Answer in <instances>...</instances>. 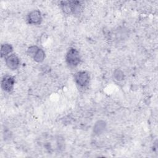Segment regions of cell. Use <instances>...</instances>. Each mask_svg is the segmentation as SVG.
<instances>
[{"label":"cell","mask_w":158,"mask_h":158,"mask_svg":"<svg viewBox=\"0 0 158 158\" xmlns=\"http://www.w3.org/2000/svg\"><path fill=\"white\" fill-rule=\"evenodd\" d=\"M6 65L11 70H16L20 64L19 57L15 54H10L6 58Z\"/></svg>","instance_id":"5b68a950"},{"label":"cell","mask_w":158,"mask_h":158,"mask_svg":"<svg viewBox=\"0 0 158 158\" xmlns=\"http://www.w3.org/2000/svg\"><path fill=\"white\" fill-rule=\"evenodd\" d=\"M75 80L78 85L81 87L86 86L89 81V74L85 71H80L75 73Z\"/></svg>","instance_id":"7a4b0ae2"},{"label":"cell","mask_w":158,"mask_h":158,"mask_svg":"<svg viewBox=\"0 0 158 158\" xmlns=\"http://www.w3.org/2000/svg\"><path fill=\"white\" fill-rule=\"evenodd\" d=\"M40 49V48L36 46H31L30 47H29L27 49V53L31 57H34V56L36 55V54L37 53V52L38 51V50Z\"/></svg>","instance_id":"30bf717a"},{"label":"cell","mask_w":158,"mask_h":158,"mask_svg":"<svg viewBox=\"0 0 158 158\" xmlns=\"http://www.w3.org/2000/svg\"><path fill=\"white\" fill-rule=\"evenodd\" d=\"M28 22L32 25L40 24L42 21L41 12L38 10H34L29 13L27 17Z\"/></svg>","instance_id":"277c9868"},{"label":"cell","mask_w":158,"mask_h":158,"mask_svg":"<svg viewBox=\"0 0 158 158\" xmlns=\"http://www.w3.org/2000/svg\"><path fill=\"white\" fill-rule=\"evenodd\" d=\"M114 77L118 81H122L124 78V73L120 69H116L114 72Z\"/></svg>","instance_id":"8fae6325"},{"label":"cell","mask_w":158,"mask_h":158,"mask_svg":"<svg viewBox=\"0 0 158 158\" xmlns=\"http://www.w3.org/2000/svg\"><path fill=\"white\" fill-rule=\"evenodd\" d=\"M60 5L64 12L67 14L72 13L73 1H62Z\"/></svg>","instance_id":"ba28073f"},{"label":"cell","mask_w":158,"mask_h":158,"mask_svg":"<svg viewBox=\"0 0 158 158\" xmlns=\"http://www.w3.org/2000/svg\"><path fill=\"white\" fill-rule=\"evenodd\" d=\"M44 59H45V52L42 49L40 48V49L38 50L36 55L34 56L33 59L36 62H42L44 60Z\"/></svg>","instance_id":"9c48e42d"},{"label":"cell","mask_w":158,"mask_h":158,"mask_svg":"<svg viewBox=\"0 0 158 158\" xmlns=\"http://www.w3.org/2000/svg\"><path fill=\"white\" fill-rule=\"evenodd\" d=\"M106 128V123L104 120H98L97 121L93 127V132L96 135H100L105 130Z\"/></svg>","instance_id":"8992f818"},{"label":"cell","mask_w":158,"mask_h":158,"mask_svg":"<svg viewBox=\"0 0 158 158\" xmlns=\"http://www.w3.org/2000/svg\"><path fill=\"white\" fill-rule=\"evenodd\" d=\"M13 51L12 46L9 44H3L1 45V56L2 57H7L9 54H11V52Z\"/></svg>","instance_id":"52a82bcc"},{"label":"cell","mask_w":158,"mask_h":158,"mask_svg":"<svg viewBox=\"0 0 158 158\" xmlns=\"http://www.w3.org/2000/svg\"><path fill=\"white\" fill-rule=\"evenodd\" d=\"M65 59L67 64L71 67H75L77 66L81 61V57L79 52L76 49L73 48H70L67 51Z\"/></svg>","instance_id":"6da1fadb"},{"label":"cell","mask_w":158,"mask_h":158,"mask_svg":"<svg viewBox=\"0 0 158 158\" xmlns=\"http://www.w3.org/2000/svg\"><path fill=\"white\" fill-rule=\"evenodd\" d=\"M15 84L14 78L10 75H4L1 80V88L6 92H10L14 88Z\"/></svg>","instance_id":"3957f363"}]
</instances>
